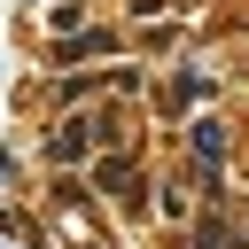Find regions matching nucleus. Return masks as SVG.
Returning a JSON list of instances; mask_svg holds the SVG:
<instances>
[{
    "label": "nucleus",
    "instance_id": "f257e3e1",
    "mask_svg": "<svg viewBox=\"0 0 249 249\" xmlns=\"http://www.w3.org/2000/svg\"><path fill=\"white\" fill-rule=\"evenodd\" d=\"M202 249H233V241H226V226H218V218H202Z\"/></svg>",
    "mask_w": 249,
    "mask_h": 249
}]
</instances>
